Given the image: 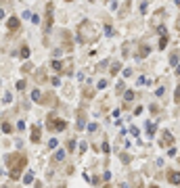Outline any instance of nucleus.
Wrapping results in <instances>:
<instances>
[{
    "label": "nucleus",
    "mask_w": 180,
    "mask_h": 188,
    "mask_svg": "<svg viewBox=\"0 0 180 188\" xmlns=\"http://www.w3.org/2000/svg\"><path fill=\"white\" fill-rule=\"evenodd\" d=\"M73 151H76V140L69 138V140H67V153H73Z\"/></svg>",
    "instance_id": "2eb2a0df"
},
{
    "label": "nucleus",
    "mask_w": 180,
    "mask_h": 188,
    "mask_svg": "<svg viewBox=\"0 0 180 188\" xmlns=\"http://www.w3.org/2000/svg\"><path fill=\"white\" fill-rule=\"evenodd\" d=\"M96 88H99V90H103V88H107V80H101V82H99V86H96Z\"/></svg>",
    "instance_id": "a878e982"
},
{
    "label": "nucleus",
    "mask_w": 180,
    "mask_h": 188,
    "mask_svg": "<svg viewBox=\"0 0 180 188\" xmlns=\"http://www.w3.org/2000/svg\"><path fill=\"white\" fill-rule=\"evenodd\" d=\"M155 132H157L155 121H147V134H149V136H155Z\"/></svg>",
    "instance_id": "9b49d317"
},
{
    "label": "nucleus",
    "mask_w": 180,
    "mask_h": 188,
    "mask_svg": "<svg viewBox=\"0 0 180 188\" xmlns=\"http://www.w3.org/2000/svg\"><path fill=\"white\" fill-rule=\"evenodd\" d=\"M0 19H4V11L2 9H0Z\"/></svg>",
    "instance_id": "2f4dec72"
},
{
    "label": "nucleus",
    "mask_w": 180,
    "mask_h": 188,
    "mask_svg": "<svg viewBox=\"0 0 180 188\" xmlns=\"http://www.w3.org/2000/svg\"><path fill=\"white\" fill-rule=\"evenodd\" d=\"M50 65H53V69H55V71H63V63H61V61H57V59H55Z\"/></svg>",
    "instance_id": "dca6fc26"
},
{
    "label": "nucleus",
    "mask_w": 180,
    "mask_h": 188,
    "mask_svg": "<svg viewBox=\"0 0 180 188\" xmlns=\"http://www.w3.org/2000/svg\"><path fill=\"white\" fill-rule=\"evenodd\" d=\"M163 92H166L163 88H157V90H155V94H157V96H163Z\"/></svg>",
    "instance_id": "c85d7f7f"
},
{
    "label": "nucleus",
    "mask_w": 180,
    "mask_h": 188,
    "mask_svg": "<svg viewBox=\"0 0 180 188\" xmlns=\"http://www.w3.org/2000/svg\"><path fill=\"white\" fill-rule=\"evenodd\" d=\"M23 182H25V184H32V182H34V171H27V174L23 176Z\"/></svg>",
    "instance_id": "6ab92c4d"
},
{
    "label": "nucleus",
    "mask_w": 180,
    "mask_h": 188,
    "mask_svg": "<svg viewBox=\"0 0 180 188\" xmlns=\"http://www.w3.org/2000/svg\"><path fill=\"white\" fill-rule=\"evenodd\" d=\"M166 46H168V36H166V34H161V38H159V48L163 50Z\"/></svg>",
    "instance_id": "f3484780"
},
{
    "label": "nucleus",
    "mask_w": 180,
    "mask_h": 188,
    "mask_svg": "<svg viewBox=\"0 0 180 188\" xmlns=\"http://www.w3.org/2000/svg\"><path fill=\"white\" fill-rule=\"evenodd\" d=\"M46 128L53 130V132H63L67 128V121L65 119H59V117H55V113H50L48 119H46Z\"/></svg>",
    "instance_id": "7ed1b4c3"
},
{
    "label": "nucleus",
    "mask_w": 180,
    "mask_h": 188,
    "mask_svg": "<svg viewBox=\"0 0 180 188\" xmlns=\"http://www.w3.org/2000/svg\"><path fill=\"white\" fill-rule=\"evenodd\" d=\"M149 188H159V186H157V184H151V186H149Z\"/></svg>",
    "instance_id": "473e14b6"
},
{
    "label": "nucleus",
    "mask_w": 180,
    "mask_h": 188,
    "mask_svg": "<svg viewBox=\"0 0 180 188\" xmlns=\"http://www.w3.org/2000/svg\"><path fill=\"white\" fill-rule=\"evenodd\" d=\"M120 69H122V65H120V63H113V65H111V75H115Z\"/></svg>",
    "instance_id": "aec40b11"
},
{
    "label": "nucleus",
    "mask_w": 180,
    "mask_h": 188,
    "mask_svg": "<svg viewBox=\"0 0 180 188\" xmlns=\"http://www.w3.org/2000/svg\"><path fill=\"white\" fill-rule=\"evenodd\" d=\"M65 2H71V0H65Z\"/></svg>",
    "instance_id": "f704fd0d"
},
{
    "label": "nucleus",
    "mask_w": 180,
    "mask_h": 188,
    "mask_svg": "<svg viewBox=\"0 0 180 188\" xmlns=\"http://www.w3.org/2000/svg\"><path fill=\"white\" fill-rule=\"evenodd\" d=\"M124 100H126V103H128V100H134V92H132V90H128V92L124 94Z\"/></svg>",
    "instance_id": "412c9836"
},
{
    "label": "nucleus",
    "mask_w": 180,
    "mask_h": 188,
    "mask_svg": "<svg viewBox=\"0 0 180 188\" xmlns=\"http://www.w3.org/2000/svg\"><path fill=\"white\" fill-rule=\"evenodd\" d=\"M0 128H2V132H4V134H11V132H13V126H11L9 121H4V123L0 126Z\"/></svg>",
    "instance_id": "a211bd4d"
},
{
    "label": "nucleus",
    "mask_w": 180,
    "mask_h": 188,
    "mask_svg": "<svg viewBox=\"0 0 180 188\" xmlns=\"http://www.w3.org/2000/svg\"><path fill=\"white\" fill-rule=\"evenodd\" d=\"M88 2H94V0H88Z\"/></svg>",
    "instance_id": "72a5a7b5"
},
{
    "label": "nucleus",
    "mask_w": 180,
    "mask_h": 188,
    "mask_svg": "<svg viewBox=\"0 0 180 188\" xmlns=\"http://www.w3.org/2000/svg\"><path fill=\"white\" fill-rule=\"evenodd\" d=\"M176 75H180V63L176 65Z\"/></svg>",
    "instance_id": "7c9ffc66"
},
{
    "label": "nucleus",
    "mask_w": 180,
    "mask_h": 188,
    "mask_svg": "<svg viewBox=\"0 0 180 188\" xmlns=\"http://www.w3.org/2000/svg\"><path fill=\"white\" fill-rule=\"evenodd\" d=\"M174 100L180 103V86H176V92H174Z\"/></svg>",
    "instance_id": "b1692460"
},
{
    "label": "nucleus",
    "mask_w": 180,
    "mask_h": 188,
    "mask_svg": "<svg viewBox=\"0 0 180 188\" xmlns=\"http://www.w3.org/2000/svg\"><path fill=\"white\" fill-rule=\"evenodd\" d=\"M40 138H42V128L34 126L32 128V142H40Z\"/></svg>",
    "instance_id": "0eeeda50"
},
{
    "label": "nucleus",
    "mask_w": 180,
    "mask_h": 188,
    "mask_svg": "<svg viewBox=\"0 0 180 188\" xmlns=\"http://www.w3.org/2000/svg\"><path fill=\"white\" fill-rule=\"evenodd\" d=\"M149 52H151V48L147 44H140L138 46V59H145V57H149Z\"/></svg>",
    "instance_id": "1a4fd4ad"
},
{
    "label": "nucleus",
    "mask_w": 180,
    "mask_h": 188,
    "mask_svg": "<svg viewBox=\"0 0 180 188\" xmlns=\"http://www.w3.org/2000/svg\"><path fill=\"white\" fill-rule=\"evenodd\" d=\"M6 27H9L11 32H17V29L21 27V21H19L17 17H9V19H6Z\"/></svg>",
    "instance_id": "39448f33"
},
{
    "label": "nucleus",
    "mask_w": 180,
    "mask_h": 188,
    "mask_svg": "<svg viewBox=\"0 0 180 188\" xmlns=\"http://www.w3.org/2000/svg\"><path fill=\"white\" fill-rule=\"evenodd\" d=\"M101 149H103V153H109V151H111V146H109V142H103V146H101Z\"/></svg>",
    "instance_id": "bb28decb"
},
{
    "label": "nucleus",
    "mask_w": 180,
    "mask_h": 188,
    "mask_svg": "<svg viewBox=\"0 0 180 188\" xmlns=\"http://www.w3.org/2000/svg\"><path fill=\"white\" fill-rule=\"evenodd\" d=\"M178 63H180V55H178V50H174V52L170 55V65H174V67H176Z\"/></svg>",
    "instance_id": "9d476101"
},
{
    "label": "nucleus",
    "mask_w": 180,
    "mask_h": 188,
    "mask_svg": "<svg viewBox=\"0 0 180 188\" xmlns=\"http://www.w3.org/2000/svg\"><path fill=\"white\" fill-rule=\"evenodd\" d=\"M168 182H170V184H174V186H178V184H180V171L170 169V171H168Z\"/></svg>",
    "instance_id": "423d86ee"
},
{
    "label": "nucleus",
    "mask_w": 180,
    "mask_h": 188,
    "mask_svg": "<svg viewBox=\"0 0 180 188\" xmlns=\"http://www.w3.org/2000/svg\"><path fill=\"white\" fill-rule=\"evenodd\" d=\"M172 142H174V136H172L168 130H163V134H161V140H159V144H161V146H172Z\"/></svg>",
    "instance_id": "20e7f679"
},
{
    "label": "nucleus",
    "mask_w": 180,
    "mask_h": 188,
    "mask_svg": "<svg viewBox=\"0 0 180 188\" xmlns=\"http://www.w3.org/2000/svg\"><path fill=\"white\" fill-rule=\"evenodd\" d=\"M147 6H149V4H147V2H143V4H140V13H147Z\"/></svg>",
    "instance_id": "c756f323"
},
{
    "label": "nucleus",
    "mask_w": 180,
    "mask_h": 188,
    "mask_svg": "<svg viewBox=\"0 0 180 188\" xmlns=\"http://www.w3.org/2000/svg\"><path fill=\"white\" fill-rule=\"evenodd\" d=\"M17 130H25V121H17Z\"/></svg>",
    "instance_id": "cd10ccee"
},
{
    "label": "nucleus",
    "mask_w": 180,
    "mask_h": 188,
    "mask_svg": "<svg viewBox=\"0 0 180 188\" xmlns=\"http://www.w3.org/2000/svg\"><path fill=\"white\" fill-rule=\"evenodd\" d=\"M138 188H143V186H138Z\"/></svg>",
    "instance_id": "e433bc0d"
},
{
    "label": "nucleus",
    "mask_w": 180,
    "mask_h": 188,
    "mask_svg": "<svg viewBox=\"0 0 180 188\" xmlns=\"http://www.w3.org/2000/svg\"><path fill=\"white\" fill-rule=\"evenodd\" d=\"M25 86H27L25 80H19V82H17V90H25Z\"/></svg>",
    "instance_id": "5701e85b"
},
{
    "label": "nucleus",
    "mask_w": 180,
    "mask_h": 188,
    "mask_svg": "<svg viewBox=\"0 0 180 188\" xmlns=\"http://www.w3.org/2000/svg\"><path fill=\"white\" fill-rule=\"evenodd\" d=\"M105 34L111 38V36H113V27H111V25H105Z\"/></svg>",
    "instance_id": "393cba45"
},
{
    "label": "nucleus",
    "mask_w": 180,
    "mask_h": 188,
    "mask_svg": "<svg viewBox=\"0 0 180 188\" xmlns=\"http://www.w3.org/2000/svg\"><path fill=\"white\" fill-rule=\"evenodd\" d=\"M53 159H55V161H57V163H61V161H63V159H65V151H63V149H59V151H57V153H55V157H53Z\"/></svg>",
    "instance_id": "ddd939ff"
},
{
    "label": "nucleus",
    "mask_w": 180,
    "mask_h": 188,
    "mask_svg": "<svg viewBox=\"0 0 180 188\" xmlns=\"http://www.w3.org/2000/svg\"><path fill=\"white\" fill-rule=\"evenodd\" d=\"M19 57H21V59H27V57H30V46H27V44H23V46H21Z\"/></svg>",
    "instance_id": "f8f14e48"
},
{
    "label": "nucleus",
    "mask_w": 180,
    "mask_h": 188,
    "mask_svg": "<svg viewBox=\"0 0 180 188\" xmlns=\"http://www.w3.org/2000/svg\"><path fill=\"white\" fill-rule=\"evenodd\" d=\"M32 98H34V103H42V92L40 90H32Z\"/></svg>",
    "instance_id": "4468645a"
},
{
    "label": "nucleus",
    "mask_w": 180,
    "mask_h": 188,
    "mask_svg": "<svg viewBox=\"0 0 180 188\" xmlns=\"http://www.w3.org/2000/svg\"><path fill=\"white\" fill-rule=\"evenodd\" d=\"M99 38V29H96V25L92 21H88V19H84L80 25H78V40L82 42V44H88V42H94Z\"/></svg>",
    "instance_id": "f03ea898"
},
{
    "label": "nucleus",
    "mask_w": 180,
    "mask_h": 188,
    "mask_svg": "<svg viewBox=\"0 0 180 188\" xmlns=\"http://www.w3.org/2000/svg\"><path fill=\"white\" fill-rule=\"evenodd\" d=\"M76 128H78V130H84V128H86V113H84V111L78 113V123H76Z\"/></svg>",
    "instance_id": "6e6552de"
},
{
    "label": "nucleus",
    "mask_w": 180,
    "mask_h": 188,
    "mask_svg": "<svg viewBox=\"0 0 180 188\" xmlns=\"http://www.w3.org/2000/svg\"><path fill=\"white\" fill-rule=\"evenodd\" d=\"M0 176H2V169H0Z\"/></svg>",
    "instance_id": "c9c22d12"
},
{
    "label": "nucleus",
    "mask_w": 180,
    "mask_h": 188,
    "mask_svg": "<svg viewBox=\"0 0 180 188\" xmlns=\"http://www.w3.org/2000/svg\"><path fill=\"white\" fill-rule=\"evenodd\" d=\"M57 146H59V140L57 138H50L48 140V149H57Z\"/></svg>",
    "instance_id": "4be33fe9"
},
{
    "label": "nucleus",
    "mask_w": 180,
    "mask_h": 188,
    "mask_svg": "<svg viewBox=\"0 0 180 188\" xmlns=\"http://www.w3.org/2000/svg\"><path fill=\"white\" fill-rule=\"evenodd\" d=\"M4 163H6V167H9V176L13 182L21 180V174H23L25 165H27V155L23 153H9L4 157Z\"/></svg>",
    "instance_id": "f257e3e1"
}]
</instances>
